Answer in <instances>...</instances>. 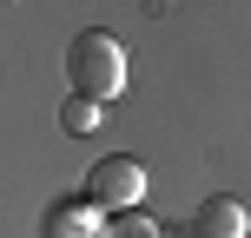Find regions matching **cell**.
<instances>
[{
  "label": "cell",
  "mask_w": 251,
  "mask_h": 238,
  "mask_svg": "<svg viewBox=\"0 0 251 238\" xmlns=\"http://www.w3.org/2000/svg\"><path fill=\"white\" fill-rule=\"evenodd\" d=\"M66 79H73V93L79 100H113V93H126V47L113 33H79L73 47H66Z\"/></svg>",
  "instance_id": "6da1fadb"
},
{
  "label": "cell",
  "mask_w": 251,
  "mask_h": 238,
  "mask_svg": "<svg viewBox=\"0 0 251 238\" xmlns=\"http://www.w3.org/2000/svg\"><path fill=\"white\" fill-rule=\"evenodd\" d=\"M146 159H126V152H113V159H100L93 165V179H86V199L100 205V212H132L139 199H146Z\"/></svg>",
  "instance_id": "7a4b0ae2"
},
{
  "label": "cell",
  "mask_w": 251,
  "mask_h": 238,
  "mask_svg": "<svg viewBox=\"0 0 251 238\" xmlns=\"http://www.w3.org/2000/svg\"><path fill=\"white\" fill-rule=\"evenodd\" d=\"M192 238H251V212L238 199H205L192 218Z\"/></svg>",
  "instance_id": "3957f363"
},
{
  "label": "cell",
  "mask_w": 251,
  "mask_h": 238,
  "mask_svg": "<svg viewBox=\"0 0 251 238\" xmlns=\"http://www.w3.org/2000/svg\"><path fill=\"white\" fill-rule=\"evenodd\" d=\"M47 232H53V238H106V218H100L93 199H73V205H53Z\"/></svg>",
  "instance_id": "277c9868"
},
{
  "label": "cell",
  "mask_w": 251,
  "mask_h": 238,
  "mask_svg": "<svg viewBox=\"0 0 251 238\" xmlns=\"http://www.w3.org/2000/svg\"><path fill=\"white\" fill-rule=\"evenodd\" d=\"M60 126H66V132H93V126H106V106H100V100H79V93H73V100L60 106Z\"/></svg>",
  "instance_id": "5b68a950"
},
{
  "label": "cell",
  "mask_w": 251,
  "mask_h": 238,
  "mask_svg": "<svg viewBox=\"0 0 251 238\" xmlns=\"http://www.w3.org/2000/svg\"><path fill=\"white\" fill-rule=\"evenodd\" d=\"M106 238H159V225H152V218H139V212H126V218L106 225Z\"/></svg>",
  "instance_id": "8992f818"
}]
</instances>
